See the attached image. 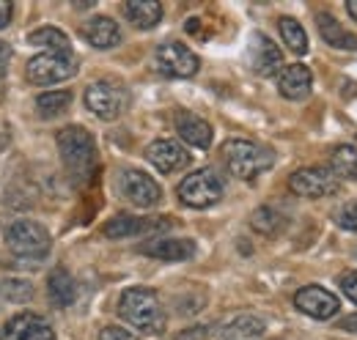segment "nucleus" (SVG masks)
<instances>
[{
	"instance_id": "obj_17",
	"label": "nucleus",
	"mask_w": 357,
	"mask_h": 340,
	"mask_svg": "<svg viewBox=\"0 0 357 340\" xmlns=\"http://www.w3.org/2000/svg\"><path fill=\"white\" fill-rule=\"evenodd\" d=\"M174 124H176L178 137L184 143H190L192 148H209L212 146V127L201 116H195L190 110H178Z\"/></svg>"
},
{
	"instance_id": "obj_13",
	"label": "nucleus",
	"mask_w": 357,
	"mask_h": 340,
	"mask_svg": "<svg viewBox=\"0 0 357 340\" xmlns=\"http://www.w3.org/2000/svg\"><path fill=\"white\" fill-rule=\"evenodd\" d=\"M0 340H55V330L36 313H20L6 321Z\"/></svg>"
},
{
	"instance_id": "obj_5",
	"label": "nucleus",
	"mask_w": 357,
	"mask_h": 340,
	"mask_svg": "<svg viewBox=\"0 0 357 340\" xmlns=\"http://www.w3.org/2000/svg\"><path fill=\"white\" fill-rule=\"evenodd\" d=\"M178 201L190 209H209L215 203H220L223 198V181L215 170L204 168L190 173L181 184H178Z\"/></svg>"
},
{
	"instance_id": "obj_25",
	"label": "nucleus",
	"mask_w": 357,
	"mask_h": 340,
	"mask_svg": "<svg viewBox=\"0 0 357 340\" xmlns=\"http://www.w3.org/2000/svg\"><path fill=\"white\" fill-rule=\"evenodd\" d=\"M28 44L45 47L47 52H72L69 36L63 31H58V28H39V31L28 33Z\"/></svg>"
},
{
	"instance_id": "obj_27",
	"label": "nucleus",
	"mask_w": 357,
	"mask_h": 340,
	"mask_svg": "<svg viewBox=\"0 0 357 340\" xmlns=\"http://www.w3.org/2000/svg\"><path fill=\"white\" fill-rule=\"evenodd\" d=\"M330 165L338 176L357 181V148L355 146H335L330 154Z\"/></svg>"
},
{
	"instance_id": "obj_3",
	"label": "nucleus",
	"mask_w": 357,
	"mask_h": 340,
	"mask_svg": "<svg viewBox=\"0 0 357 340\" xmlns=\"http://www.w3.org/2000/svg\"><path fill=\"white\" fill-rule=\"evenodd\" d=\"M220 151H223L228 170L242 181H250L259 173H264L275 165L272 151L259 146V143H250V140H225Z\"/></svg>"
},
{
	"instance_id": "obj_35",
	"label": "nucleus",
	"mask_w": 357,
	"mask_h": 340,
	"mask_svg": "<svg viewBox=\"0 0 357 340\" xmlns=\"http://www.w3.org/2000/svg\"><path fill=\"white\" fill-rule=\"evenodd\" d=\"M11 14H14L11 3L0 0V31H3V28H8V22H11Z\"/></svg>"
},
{
	"instance_id": "obj_11",
	"label": "nucleus",
	"mask_w": 357,
	"mask_h": 340,
	"mask_svg": "<svg viewBox=\"0 0 357 340\" xmlns=\"http://www.w3.org/2000/svg\"><path fill=\"white\" fill-rule=\"evenodd\" d=\"M174 222L168 217H132V214H119L107 219L102 233L107 239H130V236H143V233H160L168 231Z\"/></svg>"
},
{
	"instance_id": "obj_15",
	"label": "nucleus",
	"mask_w": 357,
	"mask_h": 340,
	"mask_svg": "<svg viewBox=\"0 0 357 340\" xmlns=\"http://www.w3.org/2000/svg\"><path fill=\"white\" fill-rule=\"evenodd\" d=\"M146 160L160 173H176V170L187 168L192 157L187 154V148L181 143H176V140H154L146 148Z\"/></svg>"
},
{
	"instance_id": "obj_30",
	"label": "nucleus",
	"mask_w": 357,
	"mask_h": 340,
	"mask_svg": "<svg viewBox=\"0 0 357 340\" xmlns=\"http://www.w3.org/2000/svg\"><path fill=\"white\" fill-rule=\"evenodd\" d=\"M338 286H341V291L347 294V299H352L357 304V272H344V275L338 277Z\"/></svg>"
},
{
	"instance_id": "obj_26",
	"label": "nucleus",
	"mask_w": 357,
	"mask_h": 340,
	"mask_svg": "<svg viewBox=\"0 0 357 340\" xmlns=\"http://www.w3.org/2000/svg\"><path fill=\"white\" fill-rule=\"evenodd\" d=\"M72 105V93L69 91H47L36 99V110L42 118H55L61 113H66Z\"/></svg>"
},
{
	"instance_id": "obj_29",
	"label": "nucleus",
	"mask_w": 357,
	"mask_h": 340,
	"mask_svg": "<svg viewBox=\"0 0 357 340\" xmlns=\"http://www.w3.org/2000/svg\"><path fill=\"white\" fill-rule=\"evenodd\" d=\"M338 225L344 228V231H349V233H357V201L352 203H347L344 209H338Z\"/></svg>"
},
{
	"instance_id": "obj_19",
	"label": "nucleus",
	"mask_w": 357,
	"mask_h": 340,
	"mask_svg": "<svg viewBox=\"0 0 357 340\" xmlns=\"http://www.w3.org/2000/svg\"><path fill=\"white\" fill-rule=\"evenodd\" d=\"M137 253L157 258V261H187L195 255V242L190 239H154L137 247Z\"/></svg>"
},
{
	"instance_id": "obj_1",
	"label": "nucleus",
	"mask_w": 357,
	"mask_h": 340,
	"mask_svg": "<svg viewBox=\"0 0 357 340\" xmlns=\"http://www.w3.org/2000/svg\"><path fill=\"white\" fill-rule=\"evenodd\" d=\"M119 316L140 335H162L168 316L151 288H127L119 299Z\"/></svg>"
},
{
	"instance_id": "obj_10",
	"label": "nucleus",
	"mask_w": 357,
	"mask_h": 340,
	"mask_svg": "<svg viewBox=\"0 0 357 340\" xmlns=\"http://www.w3.org/2000/svg\"><path fill=\"white\" fill-rule=\"evenodd\" d=\"M119 190L137 209H151V206H157L162 201L160 184L143 170H124L121 178H119Z\"/></svg>"
},
{
	"instance_id": "obj_22",
	"label": "nucleus",
	"mask_w": 357,
	"mask_h": 340,
	"mask_svg": "<svg viewBox=\"0 0 357 340\" xmlns=\"http://www.w3.org/2000/svg\"><path fill=\"white\" fill-rule=\"evenodd\" d=\"M316 22H319V33H321V39L330 44V47L357 52V36L355 33H349L333 14H319Z\"/></svg>"
},
{
	"instance_id": "obj_24",
	"label": "nucleus",
	"mask_w": 357,
	"mask_h": 340,
	"mask_svg": "<svg viewBox=\"0 0 357 340\" xmlns=\"http://www.w3.org/2000/svg\"><path fill=\"white\" fill-rule=\"evenodd\" d=\"M278 28H280L283 44H289L291 52H297V55H305L308 52V33H305V28L294 17H280L278 20Z\"/></svg>"
},
{
	"instance_id": "obj_14",
	"label": "nucleus",
	"mask_w": 357,
	"mask_h": 340,
	"mask_svg": "<svg viewBox=\"0 0 357 340\" xmlns=\"http://www.w3.org/2000/svg\"><path fill=\"white\" fill-rule=\"evenodd\" d=\"M248 55H250V69L259 77L280 75V69H283V52H280V47L272 42L269 36H264V33H253Z\"/></svg>"
},
{
	"instance_id": "obj_2",
	"label": "nucleus",
	"mask_w": 357,
	"mask_h": 340,
	"mask_svg": "<svg viewBox=\"0 0 357 340\" xmlns=\"http://www.w3.org/2000/svg\"><path fill=\"white\" fill-rule=\"evenodd\" d=\"M58 151L63 160L66 173L83 184L89 181V176L96 168V143L91 137L89 129L83 127H66L58 132Z\"/></svg>"
},
{
	"instance_id": "obj_32",
	"label": "nucleus",
	"mask_w": 357,
	"mask_h": 340,
	"mask_svg": "<svg viewBox=\"0 0 357 340\" xmlns=\"http://www.w3.org/2000/svg\"><path fill=\"white\" fill-rule=\"evenodd\" d=\"M174 340H209V332H206V327H190V330L178 332Z\"/></svg>"
},
{
	"instance_id": "obj_8",
	"label": "nucleus",
	"mask_w": 357,
	"mask_h": 340,
	"mask_svg": "<svg viewBox=\"0 0 357 340\" xmlns=\"http://www.w3.org/2000/svg\"><path fill=\"white\" fill-rule=\"evenodd\" d=\"M289 190L300 198H330V195H338L341 192V181L338 176H333L330 170L324 168H303L294 170L289 176Z\"/></svg>"
},
{
	"instance_id": "obj_9",
	"label": "nucleus",
	"mask_w": 357,
	"mask_h": 340,
	"mask_svg": "<svg viewBox=\"0 0 357 340\" xmlns=\"http://www.w3.org/2000/svg\"><path fill=\"white\" fill-rule=\"evenodd\" d=\"M154 63H157V69H160L162 75H168V77H178V80L192 77V75L198 72V66H201L198 55H195L187 44H181V42L160 44V47H157V52H154Z\"/></svg>"
},
{
	"instance_id": "obj_23",
	"label": "nucleus",
	"mask_w": 357,
	"mask_h": 340,
	"mask_svg": "<svg viewBox=\"0 0 357 340\" xmlns=\"http://www.w3.org/2000/svg\"><path fill=\"white\" fill-rule=\"evenodd\" d=\"M127 20L140 31H151L160 20H162V6L157 0H130L124 6Z\"/></svg>"
},
{
	"instance_id": "obj_12",
	"label": "nucleus",
	"mask_w": 357,
	"mask_h": 340,
	"mask_svg": "<svg viewBox=\"0 0 357 340\" xmlns=\"http://www.w3.org/2000/svg\"><path fill=\"white\" fill-rule=\"evenodd\" d=\"M294 307L316 321H327L341 310V302L333 291H327L321 286H305L294 294Z\"/></svg>"
},
{
	"instance_id": "obj_20",
	"label": "nucleus",
	"mask_w": 357,
	"mask_h": 340,
	"mask_svg": "<svg viewBox=\"0 0 357 340\" xmlns=\"http://www.w3.org/2000/svg\"><path fill=\"white\" fill-rule=\"evenodd\" d=\"M264 330H267V324L259 316L242 313V316L231 318L223 330L218 332V340H259L264 335Z\"/></svg>"
},
{
	"instance_id": "obj_18",
	"label": "nucleus",
	"mask_w": 357,
	"mask_h": 340,
	"mask_svg": "<svg viewBox=\"0 0 357 340\" xmlns=\"http://www.w3.org/2000/svg\"><path fill=\"white\" fill-rule=\"evenodd\" d=\"M83 39L96 49H113L121 44V28L110 17H91L83 25Z\"/></svg>"
},
{
	"instance_id": "obj_33",
	"label": "nucleus",
	"mask_w": 357,
	"mask_h": 340,
	"mask_svg": "<svg viewBox=\"0 0 357 340\" xmlns=\"http://www.w3.org/2000/svg\"><path fill=\"white\" fill-rule=\"evenodd\" d=\"M8 63H11V47H8L6 42H0V80L6 77Z\"/></svg>"
},
{
	"instance_id": "obj_4",
	"label": "nucleus",
	"mask_w": 357,
	"mask_h": 340,
	"mask_svg": "<svg viewBox=\"0 0 357 340\" xmlns=\"http://www.w3.org/2000/svg\"><path fill=\"white\" fill-rule=\"evenodd\" d=\"M6 247L17 258L25 261H42L50 253V233L39 222L17 219L6 228Z\"/></svg>"
},
{
	"instance_id": "obj_28",
	"label": "nucleus",
	"mask_w": 357,
	"mask_h": 340,
	"mask_svg": "<svg viewBox=\"0 0 357 340\" xmlns=\"http://www.w3.org/2000/svg\"><path fill=\"white\" fill-rule=\"evenodd\" d=\"M250 225H253L259 233H264V236H275V233L283 228V217L275 212V209H269V206H261V209L253 212Z\"/></svg>"
},
{
	"instance_id": "obj_6",
	"label": "nucleus",
	"mask_w": 357,
	"mask_h": 340,
	"mask_svg": "<svg viewBox=\"0 0 357 340\" xmlns=\"http://www.w3.org/2000/svg\"><path fill=\"white\" fill-rule=\"evenodd\" d=\"M28 80L33 85H55L77 75V61L72 52H42L28 61L25 69Z\"/></svg>"
},
{
	"instance_id": "obj_16",
	"label": "nucleus",
	"mask_w": 357,
	"mask_h": 340,
	"mask_svg": "<svg viewBox=\"0 0 357 340\" xmlns=\"http://www.w3.org/2000/svg\"><path fill=\"white\" fill-rule=\"evenodd\" d=\"M313 88V75L308 66L303 63H291V66H283L280 75H278V91L280 96L291 99V102H300V99H308Z\"/></svg>"
},
{
	"instance_id": "obj_21",
	"label": "nucleus",
	"mask_w": 357,
	"mask_h": 340,
	"mask_svg": "<svg viewBox=\"0 0 357 340\" xmlns=\"http://www.w3.org/2000/svg\"><path fill=\"white\" fill-rule=\"evenodd\" d=\"M47 294H50V302L55 307H69L75 299H77V283L72 280V275L58 266L50 272V280H47Z\"/></svg>"
},
{
	"instance_id": "obj_34",
	"label": "nucleus",
	"mask_w": 357,
	"mask_h": 340,
	"mask_svg": "<svg viewBox=\"0 0 357 340\" xmlns=\"http://www.w3.org/2000/svg\"><path fill=\"white\" fill-rule=\"evenodd\" d=\"M338 330H341V332H349V335H357V313L341 318V321H338Z\"/></svg>"
},
{
	"instance_id": "obj_37",
	"label": "nucleus",
	"mask_w": 357,
	"mask_h": 340,
	"mask_svg": "<svg viewBox=\"0 0 357 340\" xmlns=\"http://www.w3.org/2000/svg\"><path fill=\"white\" fill-rule=\"evenodd\" d=\"M198 22H201V20H187V31H190V33H198Z\"/></svg>"
},
{
	"instance_id": "obj_7",
	"label": "nucleus",
	"mask_w": 357,
	"mask_h": 340,
	"mask_svg": "<svg viewBox=\"0 0 357 340\" xmlns=\"http://www.w3.org/2000/svg\"><path fill=\"white\" fill-rule=\"evenodd\" d=\"M127 91L113 80H96L86 88V107L102 121H116L127 110Z\"/></svg>"
},
{
	"instance_id": "obj_31",
	"label": "nucleus",
	"mask_w": 357,
	"mask_h": 340,
	"mask_svg": "<svg viewBox=\"0 0 357 340\" xmlns=\"http://www.w3.org/2000/svg\"><path fill=\"white\" fill-rule=\"evenodd\" d=\"M99 340H140V338L132 335L130 330H121V327H105L99 332Z\"/></svg>"
},
{
	"instance_id": "obj_36",
	"label": "nucleus",
	"mask_w": 357,
	"mask_h": 340,
	"mask_svg": "<svg viewBox=\"0 0 357 340\" xmlns=\"http://www.w3.org/2000/svg\"><path fill=\"white\" fill-rule=\"evenodd\" d=\"M347 14L357 22V0H347Z\"/></svg>"
}]
</instances>
